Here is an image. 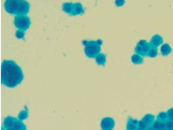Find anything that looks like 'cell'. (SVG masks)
<instances>
[{
    "label": "cell",
    "mask_w": 173,
    "mask_h": 130,
    "mask_svg": "<svg viewBox=\"0 0 173 130\" xmlns=\"http://www.w3.org/2000/svg\"><path fill=\"white\" fill-rule=\"evenodd\" d=\"M24 79L21 67L12 60H4L1 64V83L9 88H14Z\"/></svg>",
    "instance_id": "cell-1"
},
{
    "label": "cell",
    "mask_w": 173,
    "mask_h": 130,
    "mask_svg": "<svg viewBox=\"0 0 173 130\" xmlns=\"http://www.w3.org/2000/svg\"><path fill=\"white\" fill-rule=\"evenodd\" d=\"M84 53L89 58H96L101 54V46L97 41H88L84 47Z\"/></svg>",
    "instance_id": "cell-2"
},
{
    "label": "cell",
    "mask_w": 173,
    "mask_h": 130,
    "mask_svg": "<svg viewBox=\"0 0 173 130\" xmlns=\"http://www.w3.org/2000/svg\"><path fill=\"white\" fill-rule=\"evenodd\" d=\"M31 20L27 16H16L15 18V26L18 30L26 31L30 27Z\"/></svg>",
    "instance_id": "cell-3"
},
{
    "label": "cell",
    "mask_w": 173,
    "mask_h": 130,
    "mask_svg": "<svg viewBox=\"0 0 173 130\" xmlns=\"http://www.w3.org/2000/svg\"><path fill=\"white\" fill-rule=\"evenodd\" d=\"M30 10V5L24 0H18V7L16 16H26Z\"/></svg>",
    "instance_id": "cell-4"
},
{
    "label": "cell",
    "mask_w": 173,
    "mask_h": 130,
    "mask_svg": "<svg viewBox=\"0 0 173 130\" xmlns=\"http://www.w3.org/2000/svg\"><path fill=\"white\" fill-rule=\"evenodd\" d=\"M18 0H7L5 2V8L11 15H16Z\"/></svg>",
    "instance_id": "cell-5"
},
{
    "label": "cell",
    "mask_w": 173,
    "mask_h": 130,
    "mask_svg": "<svg viewBox=\"0 0 173 130\" xmlns=\"http://www.w3.org/2000/svg\"><path fill=\"white\" fill-rule=\"evenodd\" d=\"M115 127V121L112 117H104L101 121L102 130H113Z\"/></svg>",
    "instance_id": "cell-6"
},
{
    "label": "cell",
    "mask_w": 173,
    "mask_h": 130,
    "mask_svg": "<svg viewBox=\"0 0 173 130\" xmlns=\"http://www.w3.org/2000/svg\"><path fill=\"white\" fill-rule=\"evenodd\" d=\"M150 45H151V47L157 48L159 46H162L163 45V38L159 35L153 36L151 40V42H150Z\"/></svg>",
    "instance_id": "cell-7"
},
{
    "label": "cell",
    "mask_w": 173,
    "mask_h": 130,
    "mask_svg": "<svg viewBox=\"0 0 173 130\" xmlns=\"http://www.w3.org/2000/svg\"><path fill=\"white\" fill-rule=\"evenodd\" d=\"M84 14V9L81 3H73V12L71 16H76V15H83Z\"/></svg>",
    "instance_id": "cell-8"
},
{
    "label": "cell",
    "mask_w": 173,
    "mask_h": 130,
    "mask_svg": "<svg viewBox=\"0 0 173 130\" xmlns=\"http://www.w3.org/2000/svg\"><path fill=\"white\" fill-rule=\"evenodd\" d=\"M16 118L13 116H7L4 119L3 122V127H5V129H8V128H12L14 127V124H15Z\"/></svg>",
    "instance_id": "cell-9"
},
{
    "label": "cell",
    "mask_w": 173,
    "mask_h": 130,
    "mask_svg": "<svg viewBox=\"0 0 173 130\" xmlns=\"http://www.w3.org/2000/svg\"><path fill=\"white\" fill-rule=\"evenodd\" d=\"M141 120H142L144 123H146L149 127H151L154 121H155V116H154L152 114H147L141 118Z\"/></svg>",
    "instance_id": "cell-10"
},
{
    "label": "cell",
    "mask_w": 173,
    "mask_h": 130,
    "mask_svg": "<svg viewBox=\"0 0 173 130\" xmlns=\"http://www.w3.org/2000/svg\"><path fill=\"white\" fill-rule=\"evenodd\" d=\"M171 52H172V48L169 44H167V43H164L161 46V47H160V53H161V55H164V57L170 55Z\"/></svg>",
    "instance_id": "cell-11"
},
{
    "label": "cell",
    "mask_w": 173,
    "mask_h": 130,
    "mask_svg": "<svg viewBox=\"0 0 173 130\" xmlns=\"http://www.w3.org/2000/svg\"><path fill=\"white\" fill-rule=\"evenodd\" d=\"M13 128L15 130H27L26 129V126L23 123V121L17 119V118H16V121H15Z\"/></svg>",
    "instance_id": "cell-12"
},
{
    "label": "cell",
    "mask_w": 173,
    "mask_h": 130,
    "mask_svg": "<svg viewBox=\"0 0 173 130\" xmlns=\"http://www.w3.org/2000/svg\"><path fill=\"white\" fill-rule=\"evenodd\" d=\"M131 59H132V62L134 65H141L143 63V57L140 55H137V54L132 55Z\"/></svg>",
    "instance_id": "cell-13"
},
{
    "label": "cell",
    "mask_w": 173,
    "mask_h": 130,
    "mask_svg": "<svg viewBox=\"0 0 173 130\" xmlns=\"http://www.w3.org/2000/svg\"><path fill=\"white\" fill-rule=\"evenodd\" d=\"M95 61H96V64L97 65H99V66H104V65H105V63H106V55H105V54L101 53L95 58Z\"/></svg>",
    "instance_id": "cell-14"
},
{
    "label": "cell",
    "mask_w": 173,
    "mask_h": 130,
    "mask_svg": "<svg viewBox=\"0 0 173 130\" xmlns=\"http://www.w3.org/2000/svg\"><path fill=\"white\" fill-rule=\"evenodd\" d=\"M73 8V3L67 2V3H64V4L63 5V10L65 12V13L69 14V15L72 14Z\"/></svg>",
    "instance_id": "cell-15"
},
{
    "label": "cell",
    "mask_w": 173,
    "mask_h": 130,
    "mask_svg": "<svg viewBox=\"0 0 173 130\" xmlns=\"http://www.w3.org/2000/svg\"><path fill=\"white\" fill-rule=\"evenodd\" d=\"M168 119H169V116H168V113L167 112H160L157 116V120H159V121L166 122Z\"/></svg>",
    "instance_id": "cell-16"
},
{
    "label": "cell",
    "mask_w": 173,
    "mask_h": 130,
    "mask_svg": "<svg viewBox=\"0 0 173 130\" xmlns=\"http://www.w3.org/2000/svg\"><path fill=\"white\" fill-rule=\"evenodd\" d=\"M148 57H151V58H155L157 55H158V49L155 48V47H151L150 49L149 53H148Z\"/></svg>",
    "instance_id": "cell-17"
},
{
    "label": "cell",
    "mask_w": 173,
    "mask_h": 130,
    "mask_svg": "<svg viewBox=\"0 0 173 130\" xmlns=\"http://www.w3.org/2000/svg\"><path fill=\"white\" fill-rule=\"evenodd\" d=\"M28 117V112H27V110H23V111H21V112L18 114V116H17V119H19V120H21V121H23V120H24V119H26Z\"/></svg>",
    "instance_id": "cell-18"
},
{
    "label": "cell",
    "mask_w": 173,
    "mask_h": 130,
    "mask_svg": "<svg viewBox=\"0 0 173 130\" xmlns=\"http://www.w3.org/2000/svg\"><path fill=\"white\" fill-rule=\"evenodd\" d=\"M150 127L147 125L146 123H144L142 120H139V124H138V128L139 129H142V130H147Z\"/></svg>",
    "instance_id": "cell-19"
},
{
    "label": "cell",
    "mask_w": 173,
    "mask_h": 130,
    "mask_svg": "<svg viewBox=\"0 0 173 130\" xmlns=\"http://www.w3.org/2000/svg\"><path fill=\"white\" fill-rule=\"evenodd\" d=\"M24 36H26V34L23 30H17L16 32V38L18 39H24Z\"/></svg>",
    "instance_id": "cell-20"
},
{
    "label": "cell",
    "mask_w": 173,
    "mask_h": 130,
    "mask_svg": "<svg viewBox=\"0 0 173 130\" xmlns=\"http://www.w3.org/2000/svg\"><path fill=\"white\" fill-rule=\"evenodd\" d=\"M138 129V127L134 125L132 122H131L130 120H128V123H127V130H137Z\"/></svg>",
    "instance_id": "cell-21"
},
{
    "label": "cell",
    "mask_w": 173,
    "mask_h": 130,
    "mask_svg": "<svg viewBox=\"0 0 173 130\" xmlns=\"http://www.w3.org/2000/svg\"><path fill=\"white\" fill-rule=\"evenodd\" d=\"M151 48V45H150V43H149V44H147L145 47H142V57H145V55H148V53H149V51H150Z\"/></svg>",
    "instance_id": "cell-22"
},
{
    "label": "cell",
    "mask_w": 173,
    "mask_h": 130,
    "mask_svg": "<svg viewBox=\"0 0 173 130\" xmlns=\"http://www.w3.org/2000/svg\"><path fill=\"white\" fill-rule=\"evenodd\" d=\"M166 130H173V121L168 119L166 122Z\"/></svg>",
    "instance_id": "cell-23"
},
{
    "label": "cell",
    "mask_w": 173,
    "mask_h": 130,
    "mask_svg": "<svg viewBox=\"0 0 173 130\" xmlns=\"http://www.w3.org/2000/svg\"><path fill=\"white\" fill-rule=\"evenodd\" d=\"M160 122H161V121H159V120L154 121V123L152 124L151 127H152V128H154L155 130H159V126H160Z\"/></svg>",
    "instance_id": "cell-24"
},
{
    "label": "cell",
    "mask_w": 173,
    "mask_h": 130,
    "mask_svg": "<svg viewBox=\"0 0 173 130\" xmlns=\"http://www.w3.org/2000/svg\"><path fill=\"white\" fill-rule=\"evenodd\" d=\"M135 54L140 55H141V57H142V47H140L139 46L136 47H135Z\"/></svg>",
    "instance_id": "cell-25"
},
{
    "label": "cell",
    "mask_w": 173,
    "mask_h": 130,
    "mask_svg": "<svg viewBox=\"0 0 173 130\" xmlns=\"http://www.w3.org/2000/svg\"><path fill=\"white\" fill-rule=\"evenodd\" d=\"M167 113H168L169 119L173 121V107H172V108H170L168 111H167Z\"/></svg>",
    "instance_id": "cell-26"
},
{
    "label": "cell",
    "mask_w": 173,
    "mask_h": 130,
    "mask_svg": "<svg viewBox=\"0 0 173 130\" xmlns=\"http://www.w3.org/2000/svg\"><path fill=\"white\" fill-rule=\"evenodd\" d=\"M147 44H149L146 40H140V41H139V43H138V45L137 46H139V47H145Z\"/></svg>",
    "instance_id": "cell-27"
},
{
    "label": "cell",
    "mask_w": 173,
    "mask_h": 130,
    "mask_svg": "<svg viewBox=\"0 0 173 130\" xmlns=\"http://www.w3.org/2000/svg\"><path fill=\"white\" fill-rule=\"evenodd\" d=\"M124 3H125L124 1H115V5H117V7H121Z\"/></svg>",
    "instance_id": "cell-28"
},
{
    "label": "cell",
    "mask_w": 173,
    "mask_h": 130,
    "mask_svg": "<svg viewBox=\"0 0 173 130\" xmlns=\"http://www.w3.org/2000/svg\"><path fill=\"white\" fill-rule=\"evenodd\" d=\"M147 130H155V129H154V128H152L151 127H150L149 128H148V129H147Z\"/></svg>",
    "instance_id": "cell-29"
},
{
    "label": "cell",
    "mask_w": 173,
    "mask_h": 130,
    "mask_svg": "<svg viewBox=\"0 0 173 130\" xmlns=\"http://www.w3.org/2000/svg\"><path fill=\"white\" fill-rule=\"evenodd\" d=\"M7 130H15V129H14L13 127H12V128H8V129H7Z\"/></svg>",
    "instance_id": "cell-30"
},
{
    "label": "cell",
    "mask_w": 173,
    "mask_h": 130,
    "mask_svg": "<svg viewBox=\"0 0 173 130\" xmlns=\"http://www.w3.org/2000/svg\"><path fill=\"white\" fill-rule=\"evenodd\" d=\"M1 130H5V127H2V129H1Z\"/></svg>",
    "instance_id": "cell-31"
},
{
    "label": "cell",
    "mask_w": 173,
    "mask_h": 130,
    "mask_svg": "<svg viewBox=\"0 0 173 130\" xmlns=\"http://www.w3.org/2000/svg\"><path fill=\"white\" fill-rule=\"evenodd\" d=\"M137 130H142V129H139V128H138V129H137Z\"/></svg>",
    "instance_id": "cell-32"
}]
</instances>
